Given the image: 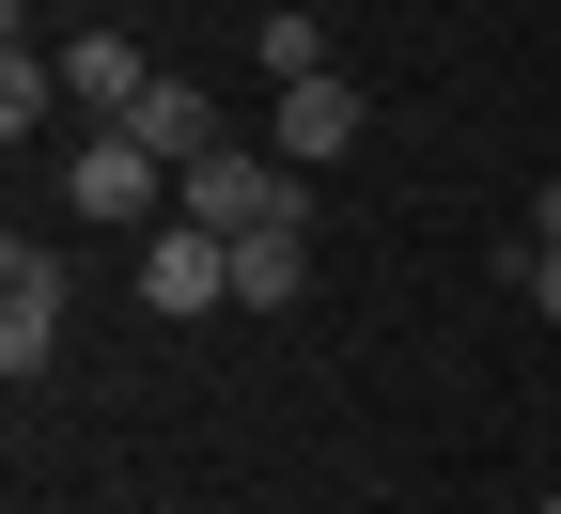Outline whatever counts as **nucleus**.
<instances>
[{
    "mask_svg": "<svg viewBox=\"0 0 561 514\" xmlns=\"http://www.w3.org/2000/svg\"><path fill=\"white\" fill-rule=\"evenodd\" d=\"M47 358H62V265L47 250H0V375H47Z\"/></svg>",
    "mask_w": 561,
    "mask_h": 514,
    "instance_id": "3",
    "label": "nucleus"
},
{
    "mask_svg": "<svg viewBox=\"0 0 561 514\" xmlns=\"http://www.w3.org/2000/svg\"><path fill=\"white\" fill-rule=\"evenodd\" d=\"M530 250H561V172H546V187H530Z\"/></svg>",
    "mask_w": 561,
    "mask_h": 514,
    "instance_id": "12",
    "label": "nucleus"
},
{
    "mask_svg": "<svg viewBox=\"0 0 561 514\" xmlns=\"http://www.w3.org/2000/svg\"><path fill=\"white\" fill-rule=\"evenodd\" d=\"M140 297H157V328L219 312V297H234V250L203 235V218H157V250H140Z\"/></svg>",
    "mask_w": 561,
    "mask_h": 514,
    "instance_id": "2",
    "label": "nucleus"
},
{
    "mask_svg": "<svg viewBox=\"0 0 561 514\" xmlns=\"http://www.w3.org/2000/svg\"><path fill=\"white\" fill-rule=\"evenodd\" d=\"M62 110V62H32V47H0V140H32Z\"/></svg>",
    "mask_w": 561,
    "mask_h": 514,
    "instance_id": "9",
    "label": "nucleus"
},
{
    "mask_svg": "<svg viewBox=\"0 0 561 514\" xmlns=\"http://www.w3.org/2000/svg\"><path fill=\"white\" fill-rule=\"evenodd\" d=\"M375 125V94L359 79H297V94H280V172H312V157H343V140H359Z\"/></svg>",
    "mask_w": 561,
    "mask_h": 514,
    "instance_id": "6",
    "label": "nucleus"
},
{
    "mask_svg": "<svg viewBox=\"0 0 561 514\" xmlns=\"http://www.w3.org/2000/svg\"><path fill=\"white\" fill-rule=\"evenodd\" d=\"M280 203H297V172H265L250 157V140H219V157H187V218H203V235H250V218H280Z\"/></svg>",
    "mask_w": 561,
    "mask_h": 514,
    "instance_id": "4",
    "label": "nucleus"
},
{
    "mask_svg": "<svg viewBox=\"0 0 561 514\" xmlns=\"http://www.w3.org/2000/svg\"><path fill=\"white\" fill-rule=\"evenodd\" d=\"M140 140H157L172 172H187V157H219V110H203V79H157V94H140Z\"/></svg>",
    "mask_w": 561,
    "mask_h": 514,
    "instance_id": "8",
    "label": "nucleus"
},
{
    "mask_svg": "<svg viewBox=\"0 0 561 514\" xmlns=\"http://www.w3.org/2000/svg\"><path fill=\"white\" fill-rule=\"evenodd\" d=\"M297 281H312V218L280 203V218H250V235H234V297H250V312H297Z\"/></svg>",
    "mask_w": 561,
    "mask_h": 514,
    "instance_id": "5",
    "label": "nucleus"
},
{
    "mask_svg": "<svg viewBox=\"0 0 561 514\" xmlns=\"http://www.w3.org/2000/svg\"><path fill=\"white\" fill-rule=\"evenodd\" d=\"M530 514H561V483H546V499H530Z\"/></svg>",
    "mask_w": 561,
    "mask_h": 514,
    "instance_id": "13",
    "label": "nucleus"
},
{
    "mask_svg": "<svg viewBox=\"0 0 561 514\" xmlns=\"http://www.w3.org/2000/svg\"><path fill=\"white\" fill-rule=\"evenodd\" d=\"M140 94H157V79H140V47H125V32H79V47H62V110L140 125Z\"/></svg>",
    "mask_w": 561,
    "mask_h": 514,
    "instance_id": "7",
    "label": "nucleus"
},
{
    "mask_svg": "<svg viewBox=\"0 0 561 514\" xmlns=\"http://www.w3.org/2000/svg\"><path fill=\"white\" fill-rule=\"evenodd\" d=\"M515 281H530V312H546V328H561V250H530V265H515Z\"/></svg>",
    "mask_w": 561,
    "mask_h": 514,
    "instance_id": "11",
    "label": "nucleus"
},
{
    "mask_svg": "<svg viewBox=\"0 0 561 514\" xmlns=\"http://www.w3.org/2000/svg\"><path fill=\"white\" fill-rule=\"evenodd\" d=\"M157 172H172V157H157L140 125H94L79 157H62V203H79L94 235H125V218H157Z\"/></svg>",
    "mask_w": 561,
    "mask_h": 514,
    "instance_id": "1",
    "label": "nucleus"
},
{
    "mask_svg": "<svg viewBox=\"0 0 561 514\" xmlns=\"http://www.w3.org/2000/svg\"><path fill=\"white\" fill-rule=\"evenodd\" d=\"M265 79L280 94H297V79H343V62H328V16H265Z\"/></svg>",
    "mask_w": 561,
    "mask_h": 514,
    "instance_id": "10",
    "label": "nucleus"
}]
</instances>
